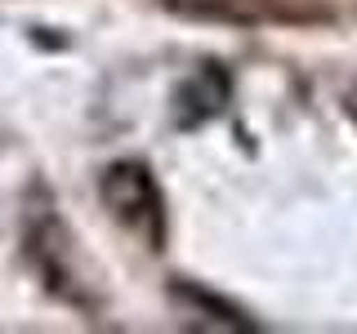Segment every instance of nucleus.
Returning a JSON list of instances; mask_svg holds the SVG:
<instances>
[{
  "mask_svg": "<svg viewBox=\"0 0 357 334\" xmlns=\"http://www.w3.org/2000/svg\"><path fill=\"white\" fill-rule=\"evenodd\" d=\"M103 200L121 223H130L134 232H143L152 245H161V192H156L152 174L143 165H112L103 174Z\"/></svg>",
  "mask_w": 357,
  "mask_h": 334,
  "instance_id": "f257e3e1",
  "label": "nucleus"
}]
</instances>
